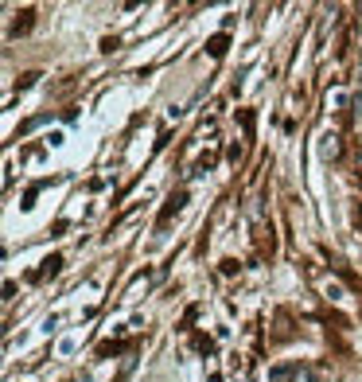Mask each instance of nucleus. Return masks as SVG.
Segmentation results:
<instances>
[{
	"label": "nucleus",
	"instance_id": "1",
	"mask_svg": "<svg viewBox=\"0 0 362 382\" xmlns=\"http://www.w3.org/2000/svg\"><path fill=\"white\" fill-rule=\"evenodd\" d=\"M319 153H324L327 160H335V156H339V137H335V133H327L324 145H319Z\"/></svg>",
	"mask_w": 362,
	"mask_h": 382
},
{
	"label": "nucleus",
	"instance_id": "2",
	"mask_svg": "<svg viewBox=\"0 0 362 382\" xmlns=\"http://www.w3.org/2000/svg\"><path fill=\"white\" fill-rule=\"evenodd\" d=\"M292 382H319L312 367H292Z\"/></svg>",
	"mask_w": 362,
	"mask_h": 382
},
{
	"label": "nucleus",
	"instance_id": "3",
	"mask_svg": "<svg viewBox=\"0 0 362 382\" xmlns=\"http://www.w3.org/2000/svg\"><path fill=\"white\" fill-rule=\"evenodd\" d=\"M59 265H63V257H47V262H43V269H39L36 277H47V273H59Z\"/></svg>",
	"mask_w": 362,
	"mask_h": 382
},
{
	"label": "nucleus",
	"instance_id": "4",
	"mask_svg": "<svg viewBox=\"0 0 362 382\" xmlns=\"http://www.w3.org/2000/svg\"><path fill=\"white\" fill-rule=\"evenodd\" d=\"M222 51H226V36H215V39H211V55L222 59Z\"/></svg>",
	"mask_w": 362,
	"mask_h": 382
}]
</instances>
